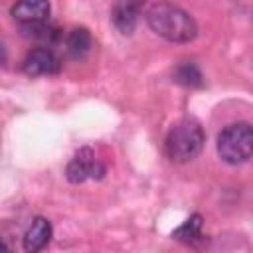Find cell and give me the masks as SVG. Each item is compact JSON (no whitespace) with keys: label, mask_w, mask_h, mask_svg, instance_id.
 Returning a JSON list of instances; mask_svg holds the SVG:
<instances>
[{"label":"cell","mask_w":253,"mask_h":253,"mask_svg":"<svg viewBox=\"0 0 253 253\" xmlns=\"http://www.w3.org/2000/svg\"><path fill=\"white\" fill-rule=\"evenodd\" d=\"M144 20L148 28L170 43H190L198 38L196 18L178 4L154 2L144 8Z\"/></svg>","instance_id":"1"},{"label":"cell","mask_w":253,"mask_h":253,"mask_svg":"<svg viewBox=\"0 0 253 253\" xmlns=\"http://www.w3.org/2000/svg\"><path fill=\"white\" fill-rule=\"evenodd\" d=\"M204 142L206 132L202 125L192 117H184L170 126L164 138V152L172 162L188 164L202 154Z\"/></svg>","instance_id":"2"},{"label":"cell","mask_w":253,"mask_h":253,"mask_svg":"<svg viewBox=\"0 0 253 253\" xmlns=\"http://www.w3.org/2000/svg\"><path fill=\"white\" fill-rule=\"evenodd\" d=\"M217 156L231 166L243 164L253 156V125L239 121L221 128L215 142Z\"/></svg>","instance_id":"3"},{"label":"cell","mask_w":253,"mask_h":253,"mask_svg":"<svg viewBox=\"0 0 253 253\" xmlns=\"http://www.w3.org/2000/svg\"><path fill=\"white\" fill-rule=\"evenodd\" d=\"M107 174V164L97 158L91 146H81L75 150L65 166V178L71 184H83L87 180H103Z\"/></svg>","instance_id":"4"},{"label":"cell","mask_w":253,"mask_h":253,"mask_svg":"<svg viewBox=\"0 0 253 253\" xmlns=\"http://www.w3.org/2000/svg\"><path fill=\"white\" fill-rule=\"evenodd\" d=\"M63 69L61 57L51 47H32L22 59V71L28 77H43V75H59Z\"/></svg>","instance_id":"5"},{"label":"cell","mask_w":253,"mask_h":253,"mask_svg":"<svg viewBox=\"0 0 253 253\" xmlns=\"http://www.w3.org/2000/svg\"><path fill=\"white\" fill-rule=\"evenodd\" d=\"M18 30H20V36L24 40L36 42L42 47H53V45L63 42V28L53 20L22 24V26H18Z\"/></svg>","instance_id":"6"},{"label":"cell","mask_w":253,"mask_h":253,"mask_svg":"<svg viewBox=\"0 0 253 253\" xmlns=\"http://www.w3.org/2000/svg\"><path fill=\"white\" fill-rule=\"evenodd\" d=\"M170 237L188 245V247H192V249H198V251L210 247V237L204 233V215L198 213V211L192 213L182 225H178L170 233Z\"/></svg>","instance_id":"7"},{"label":"cell","mask_w":253,"mask_h":253,"mask_svg":"<svg viewBox=\"0 0 253 253\" xmlns=\"http://www.w3.org/2000/svg\"><path fill=\"white\" fill-rule=\"evenodd\" d=\"M53 237L51 221L43 215H36L22 237V249L24 253H42Z\"/></svg>","instance_id":"8"},{"label":"cell","mask_w":253,"mask_h":253,"mask_svg":"<svg viewBox=\"0 0 253 253\" xmlns=\"http://www.w3.org/2000/svg\"><path fill=\"white\" fill-rule=\"evenodd\" d=\"M144 8V2H115L111 6V22L117 32L121 36H132Z\"/></svg>","instance_id":"9"},{"label":"cell","mask_w":253,"mask_h":253,"mask_svg":"<svg viewBox=\"0 0 253 253\" xmlns=\"http://www.w3.org/2000/svg\"><path fill=\"white\" fill-rule=\"evenodd\" d=\"M49 12L51 4L45 0H22L10 6V16L14 22H18V26L49 20Z\"/></svg>","instance_id":"10"},{"label":"cell","mask_w":253,"mask_h":253,"mask_svg":"<svg viewBox=\"0 0 253 253\" xmlns=\"http://www.w3.org/2000/svg\"><path fill=\"white\" fill-rule=\"evenodd\" d=\"M65 51L73 61H85L93 51V36L85 26H75L65 34Z\"/></svg>","instance_id":"11"},{"label":"cell","mask_w":253,"mask_h":253,"mask_svg":"<svg viewBox=\"0 0 253 253\" xmlns=\"http://www.w3.org/2000/svg\"><path fill=\"white\" fill-rule=\"evenodd\" d=\"M172 81L188 89H200L204 87V73L196 61H180L172 69Z\"/></svg>","instance_id":"12"},{"label":"cell","mask_w":253,"mask_h":253,"mask_svg":"<svg viewBox=\"0 0 253 253\" xmlns=\"http://www.w3.org/2000/svg\"><path fill=\"white\" fill-rule=\"evenodd\" d=\"M2 253H14L10 243H8V239H2Z\"/></svg>","instance_id":"13"}]
</instances>
